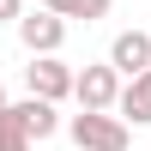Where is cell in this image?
Listing matches in <instances>:
<instances>
[{"label":"cell","mask_w":151,"mask_h":151,"mask_svg":"<svg viewBox=\"0 0 151 151\" xmlns=\"http://www.w3.org/2000/svg\"><path fill=\"white\" fill-rule=\"evenodd\" d=\"M67 133H73L79 151H127L133 145V127L115 115V109H79V115L67 121Z\"/></svg>","instance_id":"cell-1"},{"label":"cell","mask_w":151,"mask_h":151,"mask_svg":"<svg viewBox=\"0 0 151 151\" xmlns=\"http://www.w3.org/2000/svg\"><path fill=\"white\" fill-rule=\"evenodd\" d=\"M18 42H24V55H60V42H67V18L60 12H18Z\"/></svg>","instance_id":"cell-2"},{"label":"cell","mask_w":151,"mask_h":151,"mask_svg":"<svg viewBox=\"0 0 151 151\" xmlns=\"http://www.w3.org/2000/svg\"><path fill=\"white\" fill-rule=\"evenodd\" d=\"M115 91H121V73L109 60H91V67L73 73V103L79 109H115Z\"/></svg>","instance_id":"cell-3"},{"label":"cell","mask_w":151,"mask_h":151,"mask_svg":"<svg viewBox=\"0 0 151 151\" xmlns=\"http://www.w3.org/2000/svg\"><path fill=\"white\" fill-rule=\"evenodd\" d=\"M24 91H30V97H48V103H67V97H73V67L60 55H30Z\"/></svg>","instance_id":"cell-4"},{"label":"cell","mask_w":151,"mask_h":151,"mask_svg":"<svg viewBox=\"0 0 151 151\" xmlns=\"http://www.w3.org/2000/svg\"><path fill=\"white\" fill-rule=\"evenodd\" d=\"M115 115L127 121V127H151V67L133 73V79H121V91H115Z\"/></svg>","instance_id":"cell-5"},{"label":"cell","mask_w":151,"mask_h":151,"mask_svg":"<svg viewBox=\"0 0 151 151\" xmlns=\"http://www.w3.org/2000/svg\"><path fill=\"white\" fill-rule=\"evenodd\" d=\"M6 109L18 115V127L30 133L36 145H42V139H55V133H60V103H48V97H24V103H6Z\"/></svg>","instance_id":"cell-6"},{"label":"cell","mask_w":151,"mask_h":151,"mask_svg":"<svg viewBox=\"0 0 151 151\" xmlns=\"http://www.w3.org/2000/svg\"><path fill=\"white\" fill-rule=\"evenodd\" d=\"M109 67H115L121 79L145 73V67H151V30H121L115 42H109Z\"/></svg>","instance_id":"cell-7"},{"label":"cell","mask_w":151,"mask_h":151,"mask_svg":"<svg viewBox=\"0 0 151 151\" xmlns=\"http://www.w3.org/2000/svg\"><path fill=\"white\" fill-rule=\"evenodd\" d=\"M48 12H60V18H85V24H97V18H109V6H115V0H42Z\"/></svg>","instance_id":"cell-8"},{"label":"cell","mask_w":151,"mask_h":151,"mask_svg":"<svg viewBox=\"0 0 151 151\" xmlns=\"http://www.w3.org/2000/svg\"><path fill=\"white\" fill-rule=\"evenodd\" d=\"M30 145H36V139L18 127V115H12V109H0V151H30Z\"/></svg>","instance_id":"cell-9"},{"label":"cell","mask_w":151,"mask_h":151,"mask_svg":"<svg viewBox=\"0 0 151 151\" xmlns=\"http://www.w3.org/2000/svg\"><path fill=\"white\" fill-rule=\"evenodd\" d=\"M18 12H24V0H0V24H18Z\"/></svg>","instance_id":"cell-10"},{"label":"cell","mask_w":151,"mask_h":151,"mask_svg":"<svg viewBox=\"0 0 151 151\" xmlns=\"http://www.w3.org/2000/svg\"><path fill=\"white\" fill-rule=\"evenodd\" d=\"M0 109H6V85H0Z\"/></svg>","instance_id":"cell-11"}]
</instances>
